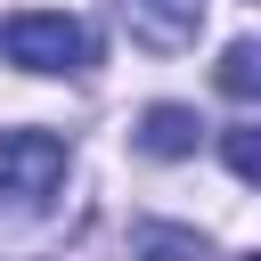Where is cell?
I'll return each instance as SVG.
<instances>
[{
    "label": "cell",
    "mask_w": 261,
    "mask_h": 261,
    "mask_svg": "<svg viewBox=\"0 0 261 261\" xmlns=\"http://www.w3.org/2000/svg\"><path fill=\"white\" fill-rule=\"evenodd\" d=\"M0 57L24 65V73H82V65H90V33H82V16L24 8V16L0 24Z\"/></svg>",
    "instance_id": "1"
},
{
    "label": "cell",
    "mask_w": 261,
    "mask_h": 261,
    "mask_svg": "<svg viewBox=\"0 0 261 261\" xmlns=\"http://www.w3.org/2000/svg\"><path fill=\"white\" fill-rule=\"evenodd\" d=\"M65 171H73V155H65L57 130H0V196L49 204L65 188Z\"/></svg>",
    "instance_id": "2"
},
{
    "label": "cell",
    "mask_w": 261,
    "mask_h": 261,
    "mask_svg": "<svg viewBox=\"0 0 261 261\" xmlns=\"http://www.w3.org/2000/svg\"><path fill=\"white\" fill-rule=\"evenodd\" d=\"M122 24L139 49H196L204 0H122Z\"/></svg>",
    "instance_id": "3"
},
{
    "label": "cell",
    "mask_w": 261,
    "mask_h": 261,
    "mask_svg": "<svg viewBox=\"0 0 261 261\" xmlns=\"http://www.w3.org/2000/svg\"><path fill=\"white\" fill-rule=\"evenodd\" d=\"M196 139H204V122H196V106H147L139 114V155H155V163H179V155H196Z\"/></svg>",
    "instance_id": "4"
},
{
    "label": "cell",
    "mask_w": 261,
    "mask_h": 261,
    "mask_svg": "<svg viewBox=\"0 0 261 261\" xmlns=\"http://www.w3.org/2000/svg\"><path fill=\"white\" fill-rule=\"evenodd\" d=\"M130 253L139 261H204V237L196 228H171V220H139L130 228Z\"/></svg>",
    "instance_id": "5"
},
{
    "label": "cell",
    "mask_w": 261,
    "mask_h": 261,
    "mask_svg": "<svg viewBox=\"0 0 261 261\" xmlns=\"http://www.w3.org/2000/svg\"><path fill=\"white\" fill-rule=\"evenodd\" d=\"M220 90H228V98H253V90H261V49H253V41H237V49L220 57Z\"/></svg>",
    "instance_id": "6"
},
{
    "label": "cell",
    "mask_w": 261,
    "mask_h": 261,
    "mask_svg": "<svg viewBox=\"0 0 261 261\" xmlns=\"http://www.w3.org/2000/svg\"><path fill=\"white\" fill-rule=\"evenodd\" d=\"M220 155H228L237 179H261V139H253V122H228V130H220Z\"/></svg>",
    "instance_id": "7"
}]
</instances>
